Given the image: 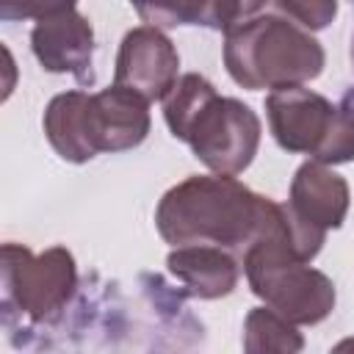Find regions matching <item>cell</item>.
<instances>
[{"instance_id":"obj_11","label":"cell","mask_w":354,"mask_h":354,"mask_svg":"<svg viewBox=\"0 0 354 354\" xmlns=\"http://www.w3.org/2000/svg\"><path fill=\"white\" fill-rule=\"evenodd\" d=\"M138 17L155 28L202 25L227 30L230 25L260 14L268 0H130Z\"/></svg>"},{"instance_id":"obj_9","label":"cell","mask_w":354,"mask_h":354,"mask_svg":"<svg viewBox=\"0 0 354 354\" xmlns=\"http://www.w3.org/2000/svg\"><path fill=\"white\" fill-rule=\"evenodd\" d=\"M348 202H351L348 183L329 163L307 160L296 169L288 205L301 221L326 232L337 230L346 221Z\"/></svg>"},{"instance_id":"obj_6","label":"cell","mask_w":354,"mask_h":354,"mask_svg":"<svg viewBox=\"0 0 354 354\" xmlns=\"http://www.w3.org/2000/svg\"><path fill=\"white\" fill-rule=\"evenodd\" d=\"M180 72V55L171 44V39L155 28L141 25L124 33L116 55L113 83L124 86L144 100H166V94L174 88Z\"/></svg>"},{"instance_id":"obj_7","label":"cell","mask_w":354,"mask_h":354,"mask_svg":"<svg viewBox=\"0 0 354 354\" xmlns=\"http://www.w3.org/2000/svg\"><path fill=\"white\" fill-rule=\"evenodd\" d=\"M30 47L47 72L72 75L80 86L94 83V28L75 8L36 19Z\"/></svg>"},{"instance_id":"obj_15","label":"cell","mask_w":354,"mask_h":354,"mask_svg":"<svg viewBox=\"0 0 354 354\" xmlns=\"http://www.w3.org/2000/svg\"><path fill=\"white\" fill-rule=\"evenodd\" d=\"M75 3L77 0H0V19L3 22L44 19V17L75 8Z\"/></svg>"},{"instance_id":"obj_12","label":"cell","mask_w":354,"mask_h":354,"mask_svg":"<svg viewBox=\"0 0 354 354\" xmlns=\"http://www.w3.org/2000/svg\"><path fill=\"white\" fill-rule=\"evenodd\" d=\"M86 91H64L55 94L44 111V136L50 147L58 152V158L69 163H86L97 152L88 141V124H86Z\"/></svg>"},{"instance_id":"obj_1","label":"cell","mask_w":354,"mask_h":354,"mask_svg":"<svg viewBox=\"0 0 354 354\" xmlns=\"http://www.w3.org/2000/svg\"><path fill=\"white\" fill-rule=\"evenodd\" d=\"M288 224V205L254 194L235 174H194L169 188L155 210V227L171 246L210 243L235 252L246 249Z\"/></svg>"},{"instance_id":"obj_3","label":"cell","mask_w":354,"mask_h":354,"mask_svg":"<svg viewBox=\"0 0 354 354\" xmlns=\"http://www.w3.org/2000/svg\"><path fill=\"white\" fill-rule=\"evenodd\" d=\"M324 61L321 41L282 14H254L224 30V66L249 91H277L315 80Z\"/></svg>"},{"instance_id":"obj_5","label":"cell","mask_w":354,"mask_h":354,"mask_svg":"<svg viewBox=\"0 0 354 354\" xmlns=\"http://www.w3.org/2000/svg\"><path fill=\"white\" fill-rule=\"evenodd\" d=\"M266 113L271 136L285 152L329 166L354 160V91L335 105L313 88L288 86L266 97Z\"/></svg>"},{"instance_id":"obj_14","label":"cell","mask_w":354,"mask_h":354,"mask_svg":"<svg viewBox=\"0 0 354 354\" xmlns=\"http://www.w3.org/2000/svg\"><path fill=\"white\" fill-rule=\"evenodd\" d=\"M274 3L307 30H321L337 17V0H274Z\"/></svg>"},{"instance_id":"obj_16","label":"cell","mask_w":354,"mask_h":354,"mask_svg":"<svg viewBox=\"0 0 354 354\" xmlns=\"http://www.w3.org/2000/svg\"><path fill=\"white\" fill-rule=\"evenodd\" d=\"M354 3V0H351ZM351 61H354V36H351Z\"/></svg>"},{"instance_id":"obj_2","label":"cell","mask_w":354,"mask_h":354,"mask_svg":"<svg viewBox=\"0 0 354 354\" xmlns=\"http://www.w3.org/2000/svg\"><path fill=\"white\" fill-rule=\"evenodd\" d=\"M163 119L171 136L216 174H241L254 160L263 136L257 113L235 97H221L199 72L174 83L163 100Z\"/></svg>"},{"instance_id":"obj_13","label":"cell","mask_w":354,"mask_h":354,"mask_svg":"<svg viewBox=\"0 0 354 354\" xmlns=\"http://www.w3.org/2000/svg\"><path fill=\"white\" fill-rule=\"evenodd\" d=\"M301 348H304V337H301V332H296V324H290L271 307L249 310V315L243 321V351H249V354H266V351L293 354Z\"/></svg>"},{"instance_id":"obj_10","label":"cell","mask_w":354,"mask_h":354,"mask_svg":"<svg viewBox=\"0 0 354 354\" xmlns=\"http://www.w3.org/2000/svg\"><path fill=\"white\" fill-rule=\"evenodd\" d=\"M171 277L196 299H221L238 288L243 260L221 246L188 243L174 246L166 257Z\"/></svg>"},{"instance_id":"obj_8","label":"cell","mask_w":354,"mask_h":354,"mask_svg":"<svg viewBox=\"0 0 354 354\" xmlns=\"http://www.w3.org/2000/svg\"><path fill=\"white\" fill-rule=\"evenodd\" d=\"M86 124L97 155L133 149L149 136V100L113 83L111 88L88 94Z\"/></svg>"},{"instance_id":"obj_4","label":"cell","mask_w":354,"mask_h":354,"mask_svg":"<svg viewBox=\"0 0 354 354\" xmlns=\"http://www.w3.org/2000/svg\"><path fill=\"white\" fill-rule=\"evenodd\" d=\"M0 274L3 329L8 335L58 324L77 293V266L66 246L33 254L8 241L0 252Z\"/></svg>"}]
</instances>
